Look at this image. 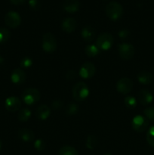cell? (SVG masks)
<instances>
[{"mask_svg":"<svg viewBox=\"0 0 154 155\" xmlns=\"http://www.w3.org/2000/svg\"><path fill=\"white\" fill-rule=\"evenodd\" d=\"M18 136L21 140L24 142H32L35 139V134L32 130L29 129H21L18 131Z\"/></svg>","mask_w":154,"mask_h":155,"instance_id":"2e32d148","label":"cell"},{"mask_svg":"<svg viewBox=\"0 0 154 155\" xmlns=\"http://www.w3.org/2000/svg\"><path fill=\"white\" fill-rule=\"evenodd\" d=\"M77 27V23L74 18H66L63 21L61 24L62 30L67 33H72L75 30Z\"/></svg>","mask_w":154,"mask_h":155,"instance_id":"7c38bea8","label":"cell"},{"mask_svg":"<svg viewBox=\"0 0 154 155\" xmlns=\"http://www.w3.org/2000/svg\"><path fill=\"white\" fill-rule=\"evenodd\" d=\"M148 125H149L148 120L144 117L140 116V115L134 117L132 120V122H131L132 128L138 133L145 131L147 129Z\"/></svg>","mask_w":154,"mask_h":155,"instance_id":"ba28073f","label":"cell"},{"mask_svg":"<svg viewBox=\"0 0 154 155\" xmlns=\"http://www.w3.org/2000/svg\"><path fill=\"white\" fill-rule=\"evenodd\" d=\"M104 155H111L110 154H105Z\"/></svg>","mask_w":154,"mask_h":155,"instance_id":"8d00e7d4","label":"cell"},{"mask_svg":"<svg viewBox=\"0 0 154 155\" xmlns=\"http://www.w3.org/2000/svg\"><path fill=\"white\" fill-rule=\"evenodd\" d=\"M79 106L75 103H70L66 107V113L68 115H74L78 112Z\"/></svg>","mask_w":154,"mask_h":155,"instance_id":"484cf974","label":"cell"},{"mask_svg":"<svg viewBox=\"0 0 154 155\" xmlns=\"http://www.w3.org/2000/svg\"><path fill=\"white\" fill-rule=\"evenodd\" d=\"M152 75L148 71H141L137 74V80L143 85H149L152 82Z\"/></svg>","mask_w":154,"mask_h":155,"instance_id":"d6986e66","label":"cell"},{"mask_svg":"<svg viewBox=\"0 0 154 155\" xmlns=\"http://www.w3.org/2000/svg\"><path fill=\"white\" fill-rule=\"evenodd\" d=\"M45 146H46L45 142H44L42 139H36V140L35 141L34 148H36L37 151H43V150L45 148Z\"/></svg>","mask_w":154,"mask_h":155,"instance_id":"83f0119b","label":"cell"},{"mask_svg":"<svg viewBox=\"0 0 154 155\" xmlns=\"http://www.w3.org/2000/svg\"><path fill=\"white\" fill-rule=\"evenodd\" d=\"M85 51L86 54L88 56H89V57H95V56L98 55L101 50L99 49V48L96 45L91 44V45H87L85 47Z\"/></svg>","mask_w":154,"mask_h":155,"instance_id":"ffe728a7","label":"cell"},{"mask_svg":"<svg viewBox=\"0 0 154 155\" xmlns=\"http://www.w3.org/2000/svg\"><path fill=\"white\" fill-rule=\"evenodd\" d=\"M2 142L0 141V151H1V149H2Z\"/></svg>","mask_w":154,"mask_h":155,"instance_id":"d590c367","label":"cell"},{"mask_svg":"<svg viewBox=\"0 0 154 155\" xmlns=\"http://www.w3.org/2000/svg\"><path fill=\"white\" fill-rule=\"evenodd\" d=\"M129 31L126 29H123V30H120L119 32V36L122 39H125L128 37L129 36Z\"/></svg>","mask_w":154,"mask_h":155,"instance_id":"d6a6232c","label":"cell"},{"mask_svg":"<svg viewBox=\"0 0 154 155\" xmlns=\"http://www.w3.org/2000/svg\"><path fill=\"white\" fill-rule=\"evenodd\" d=\"M118 50L120 57L124 60H130L134 55L135 49L131 44L121 43L118 45Z\"/></svg>","mask_w":154,"mask_h":155,"instance_id":"8992f818","label":"cell"},{"mask_svg":"<svg viewBox=\"0 0 154 155\" xmlns=\"http://www.w3.org/2000/svg\"><path fill=\"white\" fill-rule=\"evenodd\" d=\"M146 140L149 145L154 147V126L150 127L146 134Z\"/></svg>","mask_w":154,"mask_h":155,"instance_id":"4316f807","label":"cell"},{"mask_svg":"<svg viewBox=\"0 0 154 155\" xmlns=\"http://www.w3.org/2000/svg\"><path fill=\"white\" fill-rule=\"evenodd\" d=\"M146 118L147 120H154V107H147L143 111Z\"/></svg>","mask_w":154,"mask_h":155,"instance_id":"f1b7e54d","label":"cell"},{"mask_svg":"<svg viewBox=\"0 0 154 155\" xmlns=\"http://www.w3.org/2000/svg\"><path fill=\"white\" fill-rule=\"evenodd\" d=\"M29 5L33 10H37L40 8L41 4L39 0H29Z\"/></svg>","mask_w":154,"mask_h":155,"instance_id":"4dcf8cb0","label":"cell"},{"mask_svg":"<svg viewBox=\"0 0 154 155\" xmlns=\"http://www.w3.org/2000/svg\"><path fill=\"white\" fill-rule=\"evenodd\" d=\"M82 38L84 39L85 42H90L95 39V31L94 28H92L90 26H86L82 30L81 32Z\"/></svg>","mask_w":154,"mask_h":155,"instance_id":"ac0fdd59","label":"cell"},{"mask_svg":"<svg viewBox=\"0 0 154 155\" xmlns=\"http://www.w3.org/2000/svg\"><path fill=\"white\" fill-rule=\"evenodd\" d=\"M10 32L8 30L4 27L0 28V43H4L7 42L8 39L10 38Z\"/></svg>","mask_w":154,"mask_h":155,"instance_id":"cb8c5ba5","label":"cell"},{"mask_svg":"<svg viewBox=\"0 0 154 155\" xmlns=\"http://www.w3.org/2000/svg\"><path fill=\"white\" fill-rule=\"evenodd\" d=\"M62 105H63V103L60 100H56L54 102L52 103V107L54 109H60L62 107Z\"/></svg>","mask_w":154,"mask_h":155,"instance_id":"836d02e7","label":"cell"},{"mask_svg":"<svg viewBox=\"0 0 154 155\" xmlns=\"http://www.w3.org/2000/svg\"><path fill=\"white\" fill-rule=\"evenodd\" d=\"M107 16L112 21H117L121 18L123 14V8L120 3L117 2H110L106 6Z\"/></svg>","mask_w":154,"mask_h":155,"instance_id":"6da1fadb","label":"cell"},{"mask_svg":"<svg viewBox=\"0 0 154 155\" xmlns=\"http://www.w3.org/2000/svg\"><path fill=\"white\" fill-rule=\"evenodd\" d=\"M96 68L91 62H85L82 64L79 70L80 77L84 79L91 78L95 74Z\"/></svg>","mask_w":154,"mask_h":155,"instance_id":"30bf717a","label":"cell"},{"mask_svg":"<svg viewBox=\"0 0 154 155\" xmlns=\"http://www.w3.org/2000/svg\"><path fill=\"white\" fill-rule=\"evenodd\" d=\"M132 80L131 79L128 78V77H123V78L120 79L117 82V84H116V89H117L118 92L123 94V95H126V94L129 93L131 89H132Z\"/></svg>","mask_w":154,"mask_h":155,"instance_id":"9c48e42d","label":"cell"},{"mask_svg":"<svg viewBox=\"0 0 154 155\" xmlns=\"http://www.w3.org/2000/svg\"><path fill=\"white\" fill-rule=\"evenodd\" d=\"M31 117V111L27 108H23L19 111L18 118L21 122H27Z\"/></svg>","mask_w":154,"mask_h":155,"instance_id":"44dd1931","label":"cell"},{"mask_svg":"<svg viewBox=\"0 0 154 155\" xmlns=\"http://www.w3.org/2000/svg\"><path fill=\"white\" fill-rule=\"evenodd\" d=\"M89 95V89L87 84L79 82L74 86L72 89V95L75 101H82L85 99Z\"/></svg>","mask_w":154,"mask_h":155,"instance_id":"7a4b0ae2","label":"cell"},{"mask_svg":"<svg viewBox=\"0 0 154 155\" xmlns=\"http://www.w3.org/2000/svg\"><path fill=\"white\" fill-rule=\"evenodd\" d=\"M97 144H98V139L96 136L94 135H91L88 137L87 141H86V147L88 149H94L97 146Z\"/></svg>","mask_w":154,"mask_h":155,"instance_id":"603a6c76","label":"cell"},{"mask_svg":"<svg viewBox=\"0 0 154 155\" xmlns=\"http://www.w3.org/2000/svg\"><path fill=\"white\" fill-rule=\"evenodd\" d=\"M153 97L147 89H142L138 93V101L143 105H147L152 102Z\"/></svg>","mask_w":154,"mask_h":155,"instance_id":"9a60e30c","label":"cell"},{"mask_svg":"<svg viewBox=\"0 0 154 155\" xmlns=\"http://www.w3.org/2000/svg\"><path fill=\"white\" fill-rule=\"evenodd\" d=\"M5 105L8 111L15 112L20 109L21 106V102L19 98L17 97L11 96L5 100Z\"/></svg>","mask_w":154,"mask_h":155,"instance_id":"8fae6325","label":"cell"},{"mask_svg":"<svg viewBox=\"0 0 154 155\" xmlns=\"http://www.w3.org/2000/svg\"><path fill=\"white\" fill-rule=\"evenodd\" d=\"M124 101H125V104L128 108H134V107H136L137 105V100H136L135 98H134L133 96H126L124 99Z\"/></svg>","mask_w":154,"mask_h":155,"instance_id":"d4e9b609","label":"cell"},{"mask_svg":"<svg viewBox=\"0 0 154 155\" xmlns=\"http://www.w3.org/2000/svg\"><path fill=\"white\" fill-rule=\"evenodd\" d=\"M77 74L75 71H69L66 74V77L68 80H73L76 77Z\"/></svg>","mask_w":154,"mask_h":155,"instance_id":"1f68e13d","label":"cell"},{"mask_svg":"<svg viewBox=\"0 0 154 155\" xmlns=\"http://www.w3.org/2000/svg\"><path fill=\"white\" fill-rule=\"evenodd\" d=\"M40 98L41 94L39 91L36 89H33V88L25 89L22 94L23 101L29 105H31V104L39 101Z\"/></svg>","mask_w":154,"mask_h":155,"instance_id":"277c9868","label":"cell"},{"mask_svg":"<svg viewBox=\"0 0 154 155\" xmlns=\"http://www.w3.org/2000/svg\"><path fill=\"white\" fill-rule=\"evenodd\" d=\"M5 22L10 28H16L21 24V18L18 12L11 11L5 16Z\"/></svg>","mask_w":154,"mask_h":155,"instance_id":"52a82bcc","label":"cell"},{"mask_svg":"<svg viewBox=\"0 0 154 155\" xmlns=\"http://www.w3.org/2000/svg\"><path fill=\"white\" fill-rule=\"evenodd\" d=\"M11 3L15 5H19L23 4L26 2V0H10Z\"/></svg>","mask_w":154,"mask_h":155,"instance_id":"e575fe53","label":"cell"},{"mask_svg":"<svg viewBox=\"0 0 154 155\" xmlns=\"http://www.w3.org/2000/svg\"><path fill=\"white\" fill-rule=\"evenodd\" d=\"M33 64V61L31 58H30L29 57H25L21 60V65L24 68H30Z\"/></svg>","mask_w":154,"mask_h":155,"instance_id":"f546056e","label":"cell"},{"mask_svg":"<svg viewBox=\"0 0 154 155\" xmlns=\"http://www.w3.org/2000/svg\"><path fill=\"white\" fill-rule=\"evenodd\" d=\"M42 46L44 51L48 53H52L57 49V40L52 33H47L44 35Z\"/></svg>","mask_w":154,"mask_h":155,"instance_id":"3957f363","label":"cell"},{"mask_svg":"<svg viewBox=\"0 0 154 155\" xmlns=\"http://www.w3.org/2000/svg\"><path fill=\"white\" fill-rule=\"evenodd\" d=\"M11 80L14 84H21L26 80V74L23 70L17 68L12 71L11 74Z\"/></svg>","mask_w":154,"mask_h":155,"instance_id":"4fadbf2b","label":"cell"},{"mask_svg":"<svg viewBox=\"0 0 154 155\" xmlns=\"http://www.w3.org/2000/svg\"><path fill=\"white\" fill-rule=\"evenodd\" d=\"M113 44V38L110 33H103L97 39L96 45L100 50L107 51L112 47Z\"/></svg>","mask_w":154,"mask_h":155,"instance_id":"5b68a950","label":"cell"},{"mask_svg":"<svg viewBox=\"0 0 154 155\" xmlns=\"http://www.w3.org/2000/svg\"><path fill=\"white\" fill-rule=\"evenodd\" d=\"M79 6L80 4L78 0H65L63 4V8L68 13H74L79 10Z\"/></svg>","mask_w":154,"mask_h":155,"instance_id":"5bb4252c","label":"cell"},{"mask_svg":"<svg viewBox=\"0 0 154 155\" xmlns=\"http://www.w3.org/2000/svg\"><path fill=\"white\" fill-rule=\"evenodd\" d=\"M59 155H78V152L73 147L66 145L60 148Z\"/></svg>","mask_w":154,"mask_h":155,"instance_id":"7402d4cb","label":"cell"},{"mask_svg":"<svg viewBox=\"0 0 154 155\" xmlns=\"http://www.w3.org/2000/svg\"><path fill=\"white\" fill-rule=\"evenodd\" d=\"M50 114H51V109L45 104L39 106L36 112V117L41 120H45L48 119Z\"/></svg>","mask_w":154,"mask_h":155,"instance_id":"e0dca14e","label":"cell"}]
</instances>
